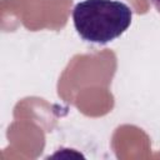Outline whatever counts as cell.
<instances>
[{
	"label": "cell",
	"instance_id": "6da1fadb",
	"mask_svg": "<svg viewBox=\"0 0 160 160\" xmlns=\"http://www.w3.org/2000/svg\"><path fill=\"white\" fill-rule=\"evenodd\" d=\"M131 19V9L120 0H82L72 10L76 32L82 40L99 45L121 36Z\"/></svg>",
	"mask_w": 160,
	"mask_h": 160
},
{
	"label": "cell",
	"instance_id": "7a4b0ae2",
	"mask_svg": "<svg viewBox=\"0 0 160 160\" xmlns=\"http://www.w3.org/2000/svg\"><path fill=\"white\" fill-rule=\"evenodd\" d=\"M150 1H151L152 6L156 9V11L160 14V0H150Z\"/></svg>",
	"mask_w": 160,
	"mask_h": 160
}]
</instances>
